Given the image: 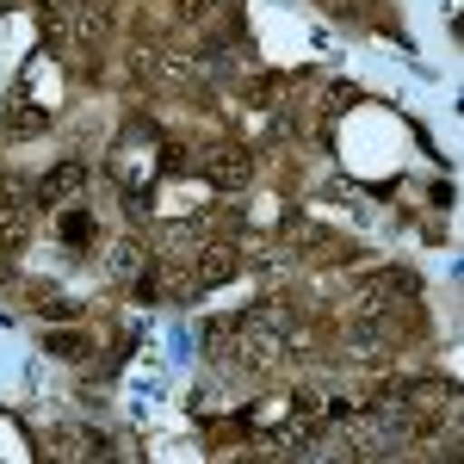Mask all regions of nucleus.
<instances>
[{"mask_svg": "<svg viewBox=\"0 0 464 464\" xmlns=\"http://www.w3.org/2000/svg\"><path fill=\"white\" fill-rule=\"evenodd\" d=\"M236 334V347H229V359L236 365H248V372H266V365H279L291 347V304H254L248 316L229 322Z\"/></svg>", "mask_w": 464, "mask_h": 464, "instance_id": "1", "label": "nucleus"}, {"mask_svg": "<svg viewBox=\"0 0 464 464\" xmlns=\"http://www.w3.org/2000/svg\"><path fill=\"white\" fill-rule=\"evenodd\" d=\"M254 149H242V143H217V149H205V161H198V174L211 179V186H223V192H242L254 179Z\"/></svg>", "mask_w": 464, "mask_h": 464, "instance_id": "2", "label": "nucleus"}, {"mask_svg": "<svg viewBox=\"0 0 464 464\" xmlns=\"http://www.w3.org/2000/svg\"><path fill=\"white\" fill-rule=\"evenodd\" d=\"M25 192H32L25 179H6V186H0V254H13L25 236H32V211L37 205L25 198Z\"/></svg>", "mask_w": 464, "mask_h": 464, "instance_id": "3", "label": "nucleus"}, {"mask_svg": "<svg viewBox=\"0 0 464 464\" xmlns=\"http://www.w3.org/2000/svg\"><path fill=\"white\" fill-rule=\"evenodd\" d=\"M81 186H87V168L81 161H63V168H50L44 179H32V205L37 211H63Z\"/></svg>", "mask_w": 464, "mask_h": 464, "instance_id": "4", "label": "nucleus"}, {"mask_svg": "<svg viewBox=\"0 0 464 464\" xmlns=\"http://www.w3.org/2000/svg\"><path fill=\"white\" fill-rule=\"evenodd\" d=\"M37 130H50V100H32L25 87L6 100V137H37Z\"/></svg>", "mask_w": 464, "mask_h": 464, "instance_id": "5", "label": "nucleus"}, {"mask_svg": "<svg viewBox=\"0 0 464 464\" xmlns=\"http://www.w3.org/2000/svg\"><path fill=\"white\" fill-rule=\"evenodd\" d=\"M106 266H111V273H118V279H137V273H143V266H149V248H143V242H130V236H124V242H111Z\"/></svg>", "mask_w": 464, "mask_h": 464, "instance_id": "6", "label": "nucleus"}, {"mask_svg": "<svg viewBox=\"0 0 464 464\" xmlns=\"http://www.w3.org/2000/svg\"><path fill=\"white\" fill-rule=\"evenodd\" d=\"M37 316H74V310H81V304H74V297H63V291H50V285H37Z\"/></svg>", "mask_w": 464, "mask_h": 464, "instance_id": "7", "label": "nucleus"}, {"mask_svg": "<svg viewBox=\"0 0 464 464\" xmlns=\"http://www.w3.org/2000/svg\"><path fill=\"white\" fill-rule=\"evenodd\" d=\"M44 347H50L56 359H87V353H93V341H87V334H50Z\"/></svg>", "mask_w": 464, "mask_h": 464, "instance_id": "8", "label": "nucleus"}, {"mask_svg": "<svg viewBox=\"0 0 464 464\" xmlns=\"http://www.w3.org/2000/svg\"><path fill=\"white\" fill-rule=\"evenodd\" d=\"M63 236H69L74 248H93V217H87V211H69V217H63Z\"/></svg>", "mask_w": 464, "mask_h": 464, "instance_id": "9", "label": "nucleus"}, {"mask_svg": "<svg viewBox=\"0 0 464 464\" xmlns=\"http://www.w3.org/2000/svg\"><path fill=\"white\" fill-rule=\"evenodd\" d=\"M0 279H6V260H0Z\"/></svg>", "mask_w": 464, "mask_h": 464, "instance_id": "10", "label": "nucleus"}]
</instances>
